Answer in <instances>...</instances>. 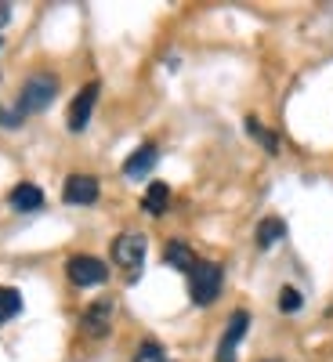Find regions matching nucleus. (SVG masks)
<instances>
[{"label":"nucleus","instance_id":"obj_1","mask_svg":"<svg viewBox=\"0 0 333 362\" xmlns=\"http://www.w3.org/2000/svg\"><path fill=\"white\" fill-rule=\"evenodd\" d=\"M54 98H58V76H51V73H33V76L22 83L15 109H18L22 116H33V112H44Z\"/></svg>","mask_w":333,"mask_h":362},{"label":"nucleus","instance_id":"obj_2","mask_svg":"<svg viewBox=\"0 0 333 362\" xmlns=\"http://www.w3.org/2000/svg\"><path fill=\"white\" fill-rule=\"evenodd\" d=\"M221 283H225V272H221V264H214V261H199V264L189 272V293H192V300H196L199 308L214 305L218 293H221Z\"/></svg>","mask_w":333,"mask_h":362},{"label":"nucleus","instance_id":"obj_3","mask_svg":"<svg viewBox=\"0 0 333 362\" xmlns=\"http://www.w3.org/2000/svg\"><path fill=\"white\" fill-rule=\"evenodd\" d=\"M145 250H148V239L141 232H124V235L112 239V261L124 272H131V279L138 276L141 264H145Z\"/></svg>","mask_w":333,"mask_h":362},{"label":"nucleus","instance_id":"obj_4","mask_svg":"<svg viewBox=\"0 0 333 362\" xmlns=\"http://www.w3.org/2000/svg\"><path fill=\"white\" fill-rule=\"evenodd\" d=\"M66 276H69L73 286H102L109 279V268L95 254H73L66 261Z\"/></svg>","mask_w":333,"mask_h":362},{"label":"nucleus","instance_id":"obj_5","mask_svg":"<svg viewBox=\"0 0 333 362\" xmlns=\"http://www.w3.org/2000/svg\"><path fill=\"white\" fill-rule=\"evenodd\" d=\"M247 329H250V312H232V319H228V326H225V337H221V344H218V362H235V348L243 344V337H247Z\"/></svg>","mask_w":333,"mask_h":362},{"label":"nucleus","instance_id":"obj_6","mask_svg":"<svg viewBox=\"0 0 333 362\" xmlns=\"http://www.w3.org/2000/svg\"><path fill=\"white\" fill-rule=\"evenodd\" d=\"M98 90H102L98 83H87V87L76 90V98H73V105H69V116H66V124H69L73 134H80V131L87 127L90 112H95V105H98Z\"/></svg>","mask_w":333,"mask_h":362},{"label":"nucleus","instance_id":"obj_7","mask_svg":"<svg viewBox=\"0 0 333 362\" xmlns=\"http://www.w3.org/2000/svg\"><path fill=\"white\" fill-rule=\"evenodd\" d=\"M102 185H98V177H90V174H69L66 177V189H62V199L73 203V206H90L98 199Z\"/></svg>","mask_w":333,"mask_h":362},{"label":"nucleus","instance_id":"obj_8","mask_svg":"<svg viewBox=\"0 0 333 362\" xmlns=\"http://www.w3.org/2000/svg\"><path fill=\"white\" fill-rule=\"evenodd\" d=\"M112 312H116L112 297H102V300H95V305H90V308L83 312V319H80L83 334H90V337H105L109 329H112Z\"/></svg>","mask_w":333,"mask_h":362},{"label":"nucleus","instance_id":"obj_9","mask_svg":"<svg viewBox=\"0 0 333 362\" xmlns=\"http://www.w3.org/2000/svg\"><path fill=\"white\" fill-rule=\"evenodd\" d=\"M8 203H11V210H18V214H33V210L44 206V189L33 185V181H22V185L11 189Z\"/></svg>","mask_w":333,"mask_h":362},{"label":"nucleus","instance_id":"obj_10","mask_svg":"<svg viewBox=\"0 0 333 362\" xmlns=\"http://www.w3.org/2000/svg\"><path fill=\"white\" fill-rule=\"evenodd\" d=\"M156 160H160V148H156L153 141H145V145H138L134 153L127 156V163H124V174H127V177H145L148 170L156 167Z\"/></svg>","mask_w":333,"mask_h":362},{"label":"nucleus","instance_id":"obj_11","mask_svg":"<svg viewBox=\"0 0 333 362\" xmlns=\"http://www.w3.org/2000/svg\"><path fill=\"white\" fill-rule=\"evenodd\" d=\"M167 203H170V189L163 185V181H153V185L145 189V196H141V210H145V214H153V218L163 214Z\"/></svg>","mask_w":333,"mask_h":362},{"label":"nucleus","instance_id":"obj_12","mask_svg":"<svg viewBox=\"0 0 333 362\" xmlns=\"http://www.w3.org/2000/svg\"><path fill=\"white\" fill-rule=\"evenodd\" d=\"M163 257H167V264H174L177 272H192V268L199 264V257L192 254V247H189V243H181V239H170Z\"/></svg>","mask_w":333,"mask_h":362},{"label":"nucleus","instance_id":"obj_13","mask_svg":"<svg viewBox=\"0 0 333 362\" xmlns=\"http://www.w3.org/2000/svg\"><path fill=\"white\" fill-rule=\"evenodd\" d=\"M283 235H286V221H283V218H264V221L257 225V247L268 250V247H276Z\"/></svg>","mask_w":333,"mask_h":362},{"label":"nucleus","instance_id":"obj_14","mask_svg":"<svg viewBox=\"0 0 333 362\" xmlns=\"http://www.w3.org/2000/svg\"><path fill=\"white\" fill-rule=\"evenodd\" d=\"M22 312V293L15 286H0V322H8Z\"/></svg>","mask_w":333,"mask_h":362},{"label":"nucleus","instance_id":"obj_15","mask_svg":"<svg viewBox=\"0 0 333 362\" xmlns=\"http://www.w3.org/2000/svg\"><path fill=\"white\" fill-rule=\"evenodd\" d=\"M247 131H250V138H257L264 148H268V153L271 156H276L279 153V138L276 134H271V131H264V124H261V119L257 116H247Z\"/></svg>","mask_w":333,"mask_h":362},{"label":"nucleus","instance_id":"obj_16","mask_svg":"<svg viewBox=\"0 0 333 362\" xmlns=\"http://www.w3.org/2000/svg\"><path fill=\"white\" fill-rule=\"evenodd\" d=\"M134 362H170V358H167L163 344H156V341H141L138 351H134Z\"/></svg>","mask_w":333,"mask_h":362},{"label":"nucleus","instance_id":"obj_17","mask_svg":"<svg viewBox=\"0 0 333 362\" xmlns=\"http://www.w3.org/2000/svg\"><path fill=\"white\" fill-rule=\"evenodd\" d=\"M300 305H305L300 290H293V286H283V290H279V312L293 315V312H300Z\"/></svg>","mask_w":333,"mask_h":362},{"label":"nucleus","instance_id":"obj_18","mask_svg":"<svg viewBox=\"0 0 333 362\" xmlns=\"http://www.w3.org/2000/svg\"><path fill=\"white\" fill-rule=\"evenodd\" d=\"M22 119H25V116H22L18 109H0V124H4L8 131H18V127H22Z\"/></svg>","mask_w":333,"mask_h":362},{"label":"nucleus","instance_id":"obj_19","mask_svg":"<svg viewBox=\"0 0 333 362\" xmlns=\"http://www.w3.org/2000/svg\"><path fill=\"white\" fill-rule=\"evenodd\" d=\"M11 22V4H0V29Z\"/></svg>","mask_w":333,"mask_h":362},{"label":"nucleus","instance_id":"obj_20","mask_svg":"<svg viewBox=\"0 0 333 362\" xmlns=\"http://www.w3.org/2000/svg\"><path fill=\"white\" fill-rule=\"evenodd\" d=\"M264 362H279V358H264Z\"/></svg>","mask_w":333,"mask_h":362}]
</instances>
